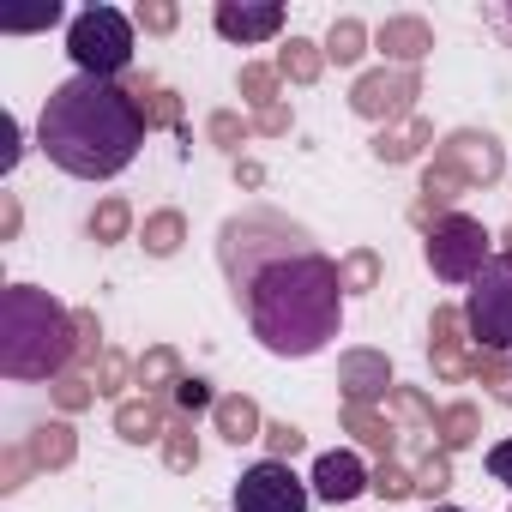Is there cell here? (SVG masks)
I'll list each match as a JSON object with an SVG mask.
<instances>
[{
    "label": "cell",
    "instance_id": "1f68e13d",
    "mask_svg": "<svg viewBox=\"0 0 512 512\" xmlns=\"http://www.w3.org/2000/svg\"><path fill=\"white\" fill-rule=\"evenodd\" d=\"M368 488H374L380 500H410V494H416V476H410V470H404L398 458H380V464H374V482H368Z\"/></svg>",
    "mask_w": 512,
    "mask_h": 512
},
{
    "label": "cell",
    "instance_id": "7dc6e473",
    "mask_svg": "<svg viewBox=\"0 0 512 512\" xmlns=\"http://www.w3.org/2000/svg\"><path fill=\"white\" fill-rule=\"evenodd\" d=\"M434 512H464V506H434Z\"/></svg>",
    "mask_w": 512,
    "mask_h": 512
},
{
    "label": "cell",
    "instance_id": "f35d334b",
    "mask_svg": "<svg viewBox=\"0 0 512 512\" xmlns=\"http://www.w3.org/2000/svg\"><path fill=\"white\" fill-rule=\"evenodd\" d=\"M175 410H181V416H199V410H217V398H211V386L193 374V380L175 386Z\"/></svg>",
    "mask_w": 512,
    "mask_h": 512
},
{
    "label": "cell",
    "instance_id": "8992f818",
    "mask_svg": "<svg viewBox=\"0 0 512 512\" xmlns=\"http://www.w3.org/2000/svg\"><path fill=\"white\" fill-rule=\"evenodd\" d=\"M464 332H470L476 350H488V356L512 350V247L494 253V260L476 272L470 302H464Z\"/></svg>",
    "mask_w": 512,
    "mask_h": 512
},
{
    "label": "cell",
    "instance_id": "5b68a950",
    "mask_svg": "<svg viewBox=\"0 0 512 512\" xmlns=\"http://www.w3.org/2000/svg\"><path fill=\"white\" fill-rule=\"evenodd\" d=\"M488 229L476 223V217H464V211H446V217H434L428 223V235H422V253H428V272L440 278V284H476V272L494 260L488 253Z\"/></svg>",
    "mask_w": 512,
    "mask_h": 512
},
{
    "label": "cell",
    "instance_id": "d4e9b609",
    "mask_svg": "<svg viewBox=\"0 0 512 512\" xmlns=\"http://www.w3.org/2000/svg\"><path fill=\"white\" fill-rule=\"evenodd\" d=\"M362 55H368V25H362V19H332V31H326V61L356 67Z\"/></svg>",
    "mask_w": 512,
    "mask_h": 512
},
{
    "label": "cell",
    "instance_id": "f1b7e54d",
    "mask_svg": "<svg viewBox=\"0 0 512 512\" xmlns=\"http://www.w3.org/2000/svg\"><path fill=\"white\" fill-rule=\"evenodd\" d=\"M163 464H169V470H199V434H193V416H169Z\"/></svg>",
    "mask_w": 512,
    "mask_h": 512
},
{
    "label": "cell",
    "instance_id": "52a82bcc",
    "mask_svg": "<svg viewBox=\"0 0 512 512\" xmlns=\"http://www.w3.org/2000/svg\"><path fill=\"white\" fill-rule=\"evenodd\" d=\"M308 500H314V488L284 458H260L235 482V512H308Z\"/></svg>",
    "mask_w": 512,
    "mask_h": 512
},
{
    "label": "cell",
    "instance_id": "6da1fadb",
    "mask_svg": "<svg viewBox=\"0 0 512 512\" xmlns=\"http://www.w3.org/2000/svg\"><path fill=\"white\" fill-rule=\"evenodd\" d=\"M217 260L235 308L272 356H320L344 326V272L308 235V223L247 205L217 229Z\"/></svg>",
    "mask_w": 512,
    "mask_h": 512
},
{
    "label": "cell",
    "instance_id": "7bdbcfd3",
    "mask_svg": "<svg viewBox=\"0 0 512 512\" xmlns=\"http://www.w3.org/2000/svg\"><path fill=\"white\" fill-rule=\"evenodd\" d=\"M253 133L284 139V133H290V103H272V109H260V115H253Z\"/></svg>",
    "mask_w": 512,
    "mask_h": 512
},
{
    "label": "cell",
    "instance_id": "9c48e42d",
    "mask_svg": "<svg viewBox=\"0 0 512 512\" xmlns=\"http://www.w3.org/2000/svg\"><path fill=\"white\" fill-rule=\"evenodd\" d=\"M434 163H446L464 187H494V181H500V169H506L500 139H494V133H476V127L446 133V145L434 151Z\"/></svg>",
    "mask_w": 512,
    "mask_h": 512
},
{
    "label": "cell",
    "instance_id": "c3c4849f",
    "mask_svg": "<svg viewBox=\"0 0 512 512\" xmlns=\"http://www.w3.org/2000/svg\"><path fill=\"white\" fill-rule=\"evenodd\" d=\"M506 241H512V235H506Z\"/></svg>",
    "mask_w": 512,
    "mask_h": 512
},
{
    "label": "cell",
    "instance_id": "ab89813d",
    "mask_svg": "<svg viewBox=\"0 0 512 512\" xmlns=\"http://www.w3.org/2000/svg\"><path fill=\"white\" fill-rule=\"evenodd\" d=\"M133 25H139V31H157V37H163V31H175V25H181V13L169 7V0H145V7L133 13Z\"/></svg>",
    "mask_w": 512,
    "mask_h": 512
},
{
    "label": "cell",
    "instance_id": "e575fe53",
    "mask_svg": "<svg viewBox=\"0 0 512 512\" xmlns=\"http://www.w3.org/2000/svg\"><path fill=\"white\" fill-rule=\"evenodd\" d=\"M49 392H55L61 410H91V404H97V380H85V374H61Z\"/></svg>",
    "mask_w": 512,
    "mask_h": 512
},
{
    "label": "cell",
    "instance_id": "8fae6325",
    "mask_svg": "<svg viewBox=\"0 0 512 512\" xmlns=\"http://www.w3.org/2000/svg\"><path fill=\"white\" fill-rule=\"evenodd\" d=\"M374 49L386 55V67H410V73H416V61L434 55V31H428V19H416V13H398V19H386V25L374 31Z\"/></svg>",
    "mask_w": 512,
    "mask_h": 512
},
{
    "label": "cell",
    "instance_id": "bcb514c9",
    "mask_svg": "<svg viewBox=\"0 0 512 512\" xmlns=\"http://www.w3.org/2000/svg\"><path fill=\"white\" fill-rule=\"evenodd\" d=\"M19 163V121L7 115V157H0V169H13Z\"/></svg>",
    "mask_w": 512,
    "mask_h": 512
},
{
    "label": "cell",
    "instance_id": "e0dca14e",
    "mask_svg": "<svg viewBox=\"0 0 512 512\" xmlns=\"http://www.w3.org/2000/svg\"><path fill=\"white\" fill-rule=\"evenodd\" d=\"M115 434L133 440V446H145V440H163L169 434V416H163L157 398H121L115 404Z\"/></svg>",
    "mask_w": 512,
    "mask_h": 512
},
{
    "label": "cell",
    "instance_id": "d6986e66",
    "mask_svg": "<svg viewBox=\"0 0 512 512\" xmlns=\"http://www.w3.org/2000/svg\"><path fill=\"white\" fill-rule=\"evenodd\" d=\"M344 434H356L368 452H380V458H392L398 452V428L374 410V404H344Z\"/></svg>",
    "mask_w": 512,
    "mask_h": 512
},
{
    "label": "cell",
    "instance_id": "836d02e7",
    "mask_svg": "<svg viewBox=\"0 0 512 512\" xmlns=\"http://www.w3.org/2000/svg\"><path fill=\"white\" fill-rule=\"evenodd\" d=\"M452 488V452H428L422 464H416V494H446Z\"/></svg>",
    "mask_w": 512,
    "mask_h": 512
},
{
    "label": "cell",
    "instance_id": "44dd1931",
    "mask_svg": "<svg viewBox=\"0 0 512 512\" xmlns=\"http://www.w3.org/2000/svg\"><path fill=\"white\" fill-rule=\"evenodd\" d=\"M31 458H37V470H67V464L79 458V434H73L67 422H43V428L31 434Z\"/></svg>",
    "mask_w": 512,
    "mask_h": 512
},
{
    "label": "cell",
    "instance_id": "60d3db41",
    "mask_svg": "<svg viewBox=\"0 0 512 512\" xmlns=\"http://www.w3.org/2000/svg\"><path fill=\"white\" fill-rule=\"evenodd\" d=\"M73 326H79V362H97L103 356V326H97V314H73Z\"/></svg>",
    "mask_w": 512,
    "mask_h": 512
},
{
    "label": "cell",
    "instance_id": "ac0fdd59",
    "mask_svg": "<svg viewBox=\"0 0 512 512\" xmlns=\"http://www.w3.org/2000/svg\"><path fill=\"white\" fill-rule=\"evenodd\" d=\"M422 145H434V121H422V115H410L404 127H380L374 133V157L380 163H410Z\"/></svg>",
    "mask_w": 512,
    "mask_h": 512
},
{
    "label": "cell",
    "instance_id": "d6a6232c",
    "mask_svg": "<svg viewBox=\"0 0 512 512\" xmlns=\"http://www.w3.org/2000/svg\"><path fill=\"white\" fill-rule=\"evenodd\" d=\"M470 374H476L482 386H494V398H500V404H512V362H500V356L476 350V356H470Z\"/></svg>",
    "mask_w": 512,
    "mask_h": 512
},
{
    "label": "cell",
    "instance_id": "ffe728a7",
    "mask_svg": "<svg viewBox=\"0 0 512 512\" xmlns=\"http://www.w3.org/2000/svg\"><path fill=\"white\" fill-rule=\"evenodd\" d=\"M133 380L145 386V398H157V392H175L187 374H181V356H175L169 344H157V350H145V356L133 362Z\"/></svg>",
    "mask_w": 512,
    "mask_h": 512
},
{
    "label": "cell",
    "instance_id": "b9f144b4",
    "mask_svg": "<svg viewBox=\"0 0 512 512\" xmlns=\"http://www.w3.org/2000/svg\"><path fill=\"white\" fill-rule=\"evenodd\" d=\"M121 380H127V356L121 350H103L97 356V392H121Z\"/></svg>",
    "mask_w": 512,
    "mask_h": 512
},
{
    "label": "cell",
    "instance_id": "9a60e30c",
    "mask_svg": "<svg viewBox=\"0 0 512 512\" xmlns=\"http://www.w3.org/2000/svg\"><path fill=\"white\" fill-rule=\"evenodd\" d=\"M127 97H133V109H139L145 133H151V127H175V133H187V121H181V97H175V91H163L151 73H139V79L127 85Z\"/></svg>",
    "mask_w": 512,
    "mask_h": 512
},
{
    "label": "cell",
    "instance_id": "277c9868",
    "mask_svg": "<svg viewBox=\"0 0 512 512\" xmlns=\"http://www.w3.org/2000/svg\"><path fill=\"white\" fill-rule=\"evenodd\" d=\"M67 55L85 79H115L133 67V19L115 7H85L67 25Z\"/></svg>",
    "mask_w": 512,
    "mask_h": 512
},
{
    "label": "cell",
    "instance_id": "cb8c5ba5",
    "mask_svg": "<svg viewBox=\"0 0 512 512\" xmlns=\"http://www.w3.org/2000/svg\"><path fill=\"white\" fill-rule=\"evenodd\" d=\"M434 434H440V452H458V446H470L482 434V410L476 404H446L440 422H434Z\"/></svg>",
    "mask_w": 512,
    "mask_h": 512
},
{
    "label": "cell",
    "instance_id": "ba28073f",
    "mask_svg": "<svg viewBox=\"0 0 512 512\" xmlns=\"http://www.w3.org/2000/svg\"><path fill=\"white\" fill-rule=\"evenodd\" d=\"M422 97V79L410 73V67H374V73H362L356 85H350V109L362 115V121H380V127H392V121H410V103Z\"/></svg>",
    "mask_w": 512,
    "mask_h": 512
},
{
    "label": "cell",
    "instance_id": "5bb4252c",
    "mask_svg": "<svg viewBox=\"0 0 512 512\" xmlns=\"http://www.w3.org/2000/svg\"><path fill=\"white\" fill-rule=\"evenodd\" d=\"M458 344H464V308H434V320H428V356H434L440 380H464L470 374V356H458Z\"/></svg>",
    "mask_w": 512,
    "mask_h": 512
},
{
    "label": "cell",
    "instance_id": "7402d4cb",
    "mask_svg": "<svg viewBox=\"0 0 512 512\" xmlns=\"http://www.w3.org/2000/svg\"><path fill=\"white\" fill-rule=\"evenodd\" d=\"M458 193H464V181H458V175H452L446 163H428V169H422V199L410 205V217H416V223L428 229V217H434L440 205H452Z\"/></svg>",
    "mask_w": 512,
    "mask_h": 512
},
{
    "label": "cell",
    "instance_id": "484cf974",
    "mask_svg": "<svg viewBox=\"0 0 512 512\" xmlns=\"http://www.w3.org/2000/svg\"><path fill=\"white\" fill-rule=\"evenodd\" d=\"M320 67H326V49H320V43H308V37H290V43H284V55H278V73H284V79H296V85H314V79H320Z\"/></svg>",
    "mask_w": 512,
    "mask_h": 512
},
{
    "label": "cell",
    "instance_id": "7a4b0ae2",
    "mask_svg": "<svg viewBox=\"0 0 512 512\" xmlns=\"http://www.w3.org/2000/svg\"><path fill=\"white\" fill-rule=\"evenodd\" d=\"M37 145L49 151L55 169H67L79 181H109L139 157L145 121H139L127 85L73 73L67 85L49 91L43 121H37Z\"/></svg>",
    "mask_w": 512,
    "mask_h": 512
},
{
    "label": "cell",
    "instance_id": "74e56055",
    "mask_svg": "<svg viewBox=\"0 0 512 512\" xmlns=\"http://www.w3.org/2000/svg\"><path fill=\"white\" fill-rule=\"evenodd\" d=\"M247 133H253V121H241L235 109H217V115H211V145H223V151H235V145H241Z\"/></svg>",
    "mask_w": 512,
    "mask_h": 512
},
{
    "label": "cell",
    "instance_id": "7c38bea8",
    "mask_svg": "<svg viewBox=\"0 0 512 512\" xmlns=\"http://www.w3.org/2000/svg\"><path fill=\"white\" fill-rule=\"evenodd\" d=\"M211 25L229 43H266V37L284 31V7H278V0H266V7H235V0H223V7L211 13Z\"/></svg>",
    "mask_w": 512,
    "mask_h": 512
},
{
    "label": "cell",
    "instance_id": "4fadbf2b",
    "mask_svg": "<svg viewBox=\"0 0 512 512\" xmlns=\"http://www.w3.org/2000/svg\"><path fill=\"white\" fill-rule=\"evenodd\" d=\"M368 482H374V476L362 470V458H356V452H320V458H314V500L344 506V500H356Z\"/></svg>",
    "mask_w": 512,
    "mask_h": 512
},
{
    "label": "cell",
    "instance_id": "d590c367",
    "mask_svg": "<svg viewBox=\"0 0 512 512\" xmlns=\"http://www.w3.org/2000/svg\"><path fill=\"white\" fill-rule=\"evenodd\" d=\"M260 440H266V446H272V458H284V464L308 446V434H302L296 422H266V434H260Z\"/></svg>",
    "mask_w": 512,
    "mask_h": 512
},
{
    "label": "cell",
    "instance_id": "83f0119b",
    "mask_svg": "<svg viewBox=\"0 0 512 512\" xmlns=\"http://www.w3.org/2000/svg\"><path fill=\"white\" fill-rule=\"evenodd\" d=\"M127 229H133V205L109 193V199L91 211V241H97V247H115V241H127Z\"/></svg>",
    "mask_w": 512,
    "mask_h": 512
},
{
    "label": "cell",
    "instance_id": "2e32d148",
    "mask_svg": "<svg viewBox=\"0 0 512 512\" xmlns=\"http://www.w3.org/2000/svg\"><path fill=\"white\" fill-rule=\"evenodd\" d=\"M211 422H217V434H223L229 446H247V440H260V434H266V416H260V404H253L247 392H229V398H217Z\"/></svg>",
    "mask_w": 512,
    "mask_h": 512
},
{
    "label": "cell",
    "instance_id": "30bf717a",
    "mask_svg": "<svg viewBox=\"0 0 512 512\" xmlns=\"http://www.w3.org/2000/svg\"><path fill=\"white\" fill-rule=\"evenodd\" d=\"M338 386H344V404H374L398 380H392V362L380 350H344L338 356Z\"/></svg>",
    "mask_w": 512,
    "mask_h": 512
},
{
    "label": "cell",
    "instance_id": "4dcf8cb0",
    "mask_svg": "<svg viewBox=\"0 0 512 512\" xmlns=\"http://www.w3.org/2000/svg\"><path fill=\"white\" fill-rule=\"evenodd\" d=\"M386 404H392V410H398L410 428H434V422H440V410H434V404H428L416 386H392V392H386Z\"/></svg>",
    "mask_w": 512,
    "mask_h": 512
},
{
    "label": "cell",
    "instance_id": "ee69618b",
    "mask_svg": "<svg viewBox=\"0 0 512 512\" xmlns=\"http://www.w3.org/2000/svg\"><path fill=\"white\" fill-rule=\"evenodd\" d=\"M488 476L512 488V440H500V446H488Z\"/></svg>",
    "mask_w": 512,
    "mask_h": 512
},
{
    "label": "cell",
    "instance_id": "603a6c76",
    "mask_svg": "<svg viewBox=\"0 0 512 512\" xmlns=\"http://www.w3.org/2000/svg\"><path fill=\"white\" fill-rule=\"evenodd\" d=\"M139 241H145L151 260H169V253H181V241H187V217L181 211H151Z\"/></svg>",
    "mask_w": 512,
    "mask_h": 512
},
{
    "label": "cell",
    "instance_id": "8d00e7d4",
    "mask_svg": "<svg viewBox=\"0 0 512 512\" xmlns=\"http://www.w3.org/2000/svg\"><path fill=\"white\" fill-rule=\"evenodd\" d=\"M31 464H37V458H31V446H7V452H0V488H7V494H13V488H25Z\"/></svg>",
    "mask_w": 512,
    "mask_h": 512
},
{
    "label": "cell",
    "instance_id": "4316f807",
    "mask_svg": "<svg viewBox=\"0 0 512 512\" xmlns=\"http://www.w3.org/2000/svg\"><path fill=\"white\" fill-rule=\"evenodd\" d=\"M338 272H344V296H368V290H380V253L374 247H350L338 260Z\"/></svg>",
    "mask_w": 512,
    "mask_h": 512
},
{
    "label": "cell",
    "instance_id": "3957f363",
    "mask_svg": "<svg viewBox=\"0 0 512 512\" xmlns=\"http://www.w3.org/2000/svg\"><path fill=\"white\" fill-rule=\"evenodd\" d=\"M79 362V326L73 314L37 290L13 284L0 296V374L7 380H61Z\"/></svg>",
    "mask_w": 512,
    "mask_h": 512
},
{
    "label": "cell",
    "instance_id": "f546056e",
    "mask_svg": "<svg viewBox=\"0 0 512 512\" xmlns=\"http://www.w3.org/2000/svg\"><path fill=\"white\" fill-rule=\"evenodd\" d=\"M278 67H260V61H253V67H241V97L253 103V109H272V103H284L278 97Z\"/></svg>",
    "mask_w": 512,
    "mask_h": 512
},
{
    "label": "cell",
    "instance_id": "f6af8a7d",
    "mask_svg": "<svg viewBox=\"0 0 512 512\" xmlns=\"http://www.w3.org/2000/svg\"><path fill=\"white\" fill-rule=\"evenodd\" d=\"M0 241H19V199H0Z\"/></svg>",
    "mask_w": 512,
    "mask_h": 512
}]
</instances>
